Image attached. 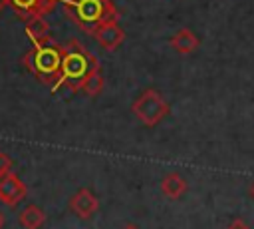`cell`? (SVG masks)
<instances>
[{"instance_id":"obj_19","label":"cell","mask_w":254,"mask_h":229,"mask_svg":"<svg viewBox=\"0 0 254 229\" xmlns=\"http://www.w3.org/2000/svg\"><path fill=\"white\" fill-rule=\"evenodd\" d=\"M123 229H137L135 225H127V227H123Z\"/></svg>"},{"instance_id":"obj_13","label":"cell","mask_w":254,"mask_h":229,"mask_svg":"<svg viewBox=\"0 0 254 229\" xmlns=\"http://www.w3.org/2000/svg\"><path fill=\"white\" fill-rule=\"evenodd\" d=\"M101 90H103V74H101V68H97V70H93V72L83 80L79 92H83V94L89 96V98H97V96L101 94Z\"/></svg>"},{"instance_id":"obj_3","label":"cell","mask_w":254,"mask_h":229,"mask_svg":"<svg viewBox=\"0 0 254 229\" xmlns=\"http://www.w3.org/2000/svg\"><path fill=\"white\" fill-rule=\"evenodd\" d=\"M65 6L67 16L85 32H93L99 24L119 20L117 8L111 0H60Z\"/></svg>"},{"instance_id":"obj_12","label":"cell","mask_w":254,"mask_h":229,"mask_svg":"<svg viewBox=\"0 0 254 229\" xmlns=\"http://www.w3.org/2000/svg\"><path fill=\"white\" fill-rule=\"evenodd\" d=\"M200 46V40L189 30V28H181L173 38H171V48L179 54H192L196 48Z\"/></svg>"},{"instance_id":"obj_8","label":"cell","mask_w":254,"mask_h":229,"mask_svg":"<svg viewBox=\"0 0 254 229\" xmlns=\"http://www.w3.org/2000/svg\"><path fill=\"white\" fill-rule=\"evenodd\" d=\"M6 4L22 20H28V18H34V16H46L56 6L50 0H6Z\"/></svg>"},{"instance_id":"obj_10","label":"cell","mask_w":254,"mask_h":229,"mask_svg":"<svg viewBox=\"0 0 254 229\" xmlns=\"http://www.w3.org/2000/svg\"><path fill=\"white\" fill-rule=\"evenodd\" d=\"M159 187H161V191H163L165 197H169V199H181V197L187 193L189 183L185 181V177H183L181 173H175V171H173V173H167V175L161 179Z\"/></svg>"},{"instance_id":"obj_16","label":"cell","mask_w":254,"mask_h":229,"mask_svg":"<svg viewBox=\"0 0 254 229\" xmlns=\"http://www.w3.org/2000/svg\"><path fill=\"white\" fill-rule=\"evenodd\" d=\"M250 197H252V199H254V181H252V183H250Z\"/></svg>"},{"instance_id":"obj_17","label":"cell","mask_w":254,"mask_h":229,"mask_svg":"<svg viewBox=\"0 0 254 229\" xmlns=\"http://www.w3.org/2000/svg\"><path fill=\"white\" fill-rule=\"evenodd\" d=\"M2 227H4V213L0 211V229H2Z\"/></svg>"},{"instance_id":"obj_15","label":"cell","mask_w":254,"mask_h":229,"mask_svg":"<svg viewBox=\"0 0 254 229\" xmlns=\"http://www.w3.org/2000/svg\"><path fill=\"white\" fill-rule=\"evenodd\" d=\"M226 229H250L242 219H234V221H230V225L226 227Z\"/></svg>"},{"instance_id":"obj_7","label":"cell","mask_w":254,"mask_h":229,"mask_svg":"<svg viewBox=\"0 0 254 229\" xmlns=\"http://www.w3.org/2000/svg\"><path fill=\"white\" fill-rule=\"evenodd\" d=\"M91 36H93L95 42H97L103 50H107V52L117 50V48L123 44V40H125V32H123V28L117 24V20H109V22L99 24V26L91 32Z\"/></svg>"},{"instance_id":"obj_1","label":"cell","mask_w":254,"mask_h":229,"mask_svg":"<svg viewBox=\"0 0 254 229\" xmlns=\"http://www.w3.org/2000/svg\"><path fill=\"white\" fill-rule=\"evenodd\" d=\"M99 68V60L79 42L69 40L62 46V72L54 92L65 88L69 92H79L83 80Z\"/></svg>"},{"instance_id":"obj_9","label":"cell","mask_w":254,"mask_h":229,"mask_svg":"<svg viewBox=\"0 0 254 229\" xmlns=\"http://www.w3.org/2000/svg\"><path fill=\"white\" fill-rule=\"evenodd\" d=\"M24 22H26V36L30 38V42L34 46L46 44L52 40L50 38V24L46 22L44 16H34V18H28Z\"/></svg>"},{"instance_id":"obj_2","label":"cell","mask_w":254,"mask_h":229,"mask_svg":"<svg viewBox=\"0 0 254 229\" xmlns=\"http://www.w3.org/2000/svg\"><path fill=\"white\" fill-rule=\"evenodd\" d=\"M22 64L38 82L54 90L62 72V44H56L54 40H50L46 44L32 46L22 56Z\"/></svg>"},{"instance_id":"obj_5","label":"cell","mask_w":254,"mask_h":229,"mask_svg":"<svg viewBox=\"0 0 254 229\" xmlns=\"http://www.w3.org/2000/svg\"><path fill=\"white\" fill-rule=\"evenodd\" d=\"M28 193L26 183L12 171L0 175V201L8 207H16Z\"/></svg>"},{"instance_id":"obj_14","label":"cell","mask_w":254,"mask_h":229,"mask_svg":"<svg viewBox=\"0 0 254 229\" xmlns=\"http://www.w3.org/2000/svg\"><path fill=\"white\" fill-rule=\"evenodd\" d=\"M12 165H14V159L6 151H0V175L12 171Z\"/></svg>"},{"instance_id":"obj_4","label":"cell","mask_w":254,"mask_h":229,"mask_svg":"<svg viewBox=\"0 0 254 229\" xmlns=\"http://www.w3.org/2000/svg\"><path fill=\"white\" fill-rule=\"evenodd\" d=\"M131 110H133L135 117H137L143 125H147V127L159 125V123L169 115V112H171L169 102H167V100L161 96V92L155 90V88L143 90V92L135 98V102L131 104Z\"/></svg>"},{"instance_id":"obj_11","label":"cell","mask_w":254,"mask_h":229,"mask_svg":"<svg viewBox=\"0 0 254 229\" xmlns=\"http://www.w3.org/2000/svg\"><path fill=\"white\" fill-rule=\"evenodd\" d=\"M18 223L24 229H42L44 223H46V213H44V209L40 205L30 203L18 213Z\"/></svg>"},{"instance_id":"obj_20","label":"cell","mask_w":254,"mask_h":229,"mask_svg":"<svg viewBox=\"0 0 254 229\" xmlns=\"http://www.w3.org/2000/svg\"><path fill=\"white\" fill-rule=\"evenodd\" d=\"M50 2H54V4H58V2H60V0H50Z\"/></svg>"},{"instance_id":"obj_6","label":"cell","mask_w":254,"mask_h":229,"mask_svg":"<svg viewBox=\"0 0 254 229\" xmlns=\"http://www.w3.org/2000/svg\"><path fill=\"white\" fill-rule=\"evenodd\" d=\"M69 211L79 219H91L99 209V199L87 187H79L67 201Z\"/></svg>"},{"instance_id":"obj_18","label":"cell","mask_w":254,"mask_h":229,"mask_svg":"<svg viewBox=\"0 0 254 229\" xmlns=\"http://www.w3.org/2000/svg\"><path fill=\"white\" fill-rule=\"evenodd\" d=\"M4 6H6V0H0V10H2Z\"/></svg>"}]
</instances>
